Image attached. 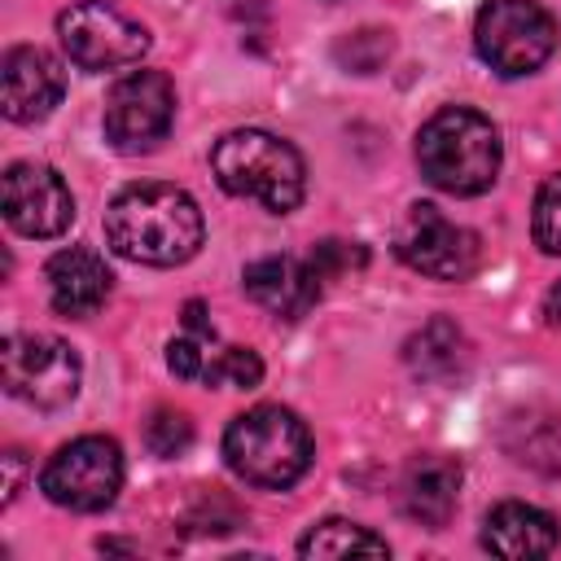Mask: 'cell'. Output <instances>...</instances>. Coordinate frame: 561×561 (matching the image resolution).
Instances as JSON below:
<instances>
[{
  "instance_id": "ba28073f",
  "label": "cell",
  "mask_w": 561,
  "mask_h": 561,
  "mask_svg": "<svg viewBox=\"0 0 561 561\" xmlns=\"http://www.w3.org/2000/svg\"><path fill=\"white\" fill-rule=\"evenodd\" d=\"M57 39L79 70L136 66L149 48V31L105 0H79L57 18Z\"/></svg>"
},
{
  "instance_id": "9a60e30c",
  "label": "cell",
  "mask_w": 561,
  "mask_h": 561,
  "mask_svg": "<svg viewBox=\"0 0 561 561\" xmlns=\"http://www.w3.org/2000/svg\"><path fill=\"white\" fill-rule=\"evenodd\" d=\"M44 280H48V298L61 316H92L110 298V285H114L105 259L88 245L57 250L44 267Z\"/></svg>"
},
{
  "instance_id": "9c48e42d",
  "label": "cell",
  "mask_w": 561,
  "mask_h": 561,
  "mask_svg": "<svg viewBox=\"0 0 561 561\" xmlns=\"http://www.w3.org/2000/svg\"><path fill=\"white\" fill-rule=\"evenodd\" d=\"M394 254L430 280H465L478 267V232L430 202H412L394 224Z\"/></svg>"
},
{
  "instance_id": "5bb4252c",
  "label": "cell",
  "mask_w": 561,
  "mask_h": 561,
  "mask_svg": "<svg viewBox=\"0 0 561 561\" xmlns=\"http://www.w3.org/2000/svg\"><path fill=\"white\" fill-rule=\"evenodd\" d=\"M241 280H245V294H250L263 311H272V316H280V320L307 316V311L320 302V289H324V280L316 276L311 259H294V254L254 259Z\"/></svg>"
},
{
  "instance_id": "603a6c76",
  "label": "cell",
  "mask_w": 561,
  "mask_h": 561,
  "mask_svg": "<svg viewBox=\"0 0 561 561\" xmlns=\"http://www.w3.org/2000/svg\"><path fill=\"white\" fill-rule=\"evenodd\" d=\"M543 316H548V324L561 329V280L548 289V298H543Z\"/></svg>"
},
{
  "instance_id": "e0dca14e",
  "label": "cell",
  "mask_w": 561,
  "mask_h": 561,
  "mask_svg": "<svg viewBox=\"0 0 561 561\" xmlns=\"http://www.w3.org/2000/svg\"><path fill=\"white\" fill-rule=\"evenodd\" d=\"M557 543H561V526L543 508L522 504V500L495 504L482 522V548L495 557H508V561L548 557V552H557Z\"/></svg>"
},
{
  "instance_id": "4fadbf2b",
  "label": "cell",
  "mask_w": 561,
  "mask_h": 561,
  "mask_svg": "<svg viewBox=\"0 0 561 561\" xmlns=\"http://www.w3.org/2000/svg\"><path fill=\"white\" fill-rule=\"evenodd\" d=\"M66 92V79H61V66L44 53V48H31V44H18L4 53V66H0V105H4V118L9 123H39L57 110Z\"/></svg>"
},
{
  "instance_id": "7c38bea8",
  "label": "cell",
  "mask_w": 561,
  "mask_h": 561,
  "mask_svg": "<svg viewBox=\"0 0 561 561\" xmlns=\"http://www.w3.org/2000/svg\"><path fill=\"white\" fill-rule=\"evenodd\" d=\"M4 219L22 237H61L75 219V197L66 180L44 162H13L0 180Z\"/></svg>"
},
{
  "instance_id": "2e32d148",
  "label": "cell",
  "mask_w": 561,
  "mask_h": 561,
  "mask_svg": "<svg viewBox=\"0 0 561 561\" xmlns=\"http://www.w3.org/2000/svg\"><path fill=\"white\" fill-rule=\"evenodd\" d=\"M460 500V465L451 456H416L399 478V504L425 530H443Z\"/></svg>"
},
{
  "instance_id": "7402d4cb",
  "label": "cell",
  "mask_w": 561,
  "mask_h": 561,
  "mask_svg": "<svg viewBox=\"0 0 561 561\" xmlns=\"http://www.w3.org/2000/svg\"><path fill=\"white\" fill-rule=\"evenodd\" d=\"M364 263H368V254H364V245H355V241H320V245L311 250V267H316L320 280H337V276H346V272H359Z\"/></svg>"
},
{
  "instance_id": "6da1fadb",
  "label": "cell",
  "mask_w": 561,
  "mask_h": 561,
  "mask_svg": "<svg viewBox=\"0 0 561 561\" xmlns=\"http://www.w3.org/2000/svg\"><path fill=\"white\" fill-rule=\"evenodd\" d=\"M114 254L145 267H175L202 245V210L175 184H131L105 210Z\"/></svg>"
},
{
  "instance_id": "44dd1931",
  "label": "cell",
  "mask_w": 561,
  "mask_h": 561,
  "mask_svg": "<svg viewBox=\"0 0 561 561\" xmlns=\"http://www.w3.org/2000/svg\"><path fill=\"white\" fill-rule=\"evenodd\" d=\"M145 443L153 456L171 460V456H184L188 443H193V421L175 408H158L149 421H145Z\"/></svg>"
},
{
  "instance_id": "8fae6325",
  "label": "cell",
  "mask_w": 561,
  "mask_h": 561,
  "mask_svg": "<svg viewBox=\"0 0 561 561\" xmlns=\"http://www.w3.org/2000/svg\"><path fill=\"white\" fill-rule=\"evenodd\" d=\"M175 118V88L162 70H131L105 96V140L118 153L153 149Z\"/></svg>"
},
{
  "instance_id": "7a4b0ae2",
  "label": "cell",
  "mask_w": 561,
  "mask_h": 561,
  "mask_svg": "<svg viewBox=\"0 0 561 561\" xmlns=\"http://www.w3.org/2000/svg\"><path fill=\"white\" fill-rule=\"evenodd\" d=\"M421 175L456 197H478L500 175V131L469 105H447L416 131Z\"/></svg>"
},
{
  "instance_id": "30bf717a",
  "label": "cell",
  "mask_w": 561,
  "mask_h": 561,
  "mask_svg": "<svg viewBox=\"0 0 561 561\" xmlns=\"http://www.w3.org/2000/svg\"><path fill=\"white\" fill-rule=\"evenodd\" d=\"M167 368L180 381H197V386H237V390H254L263 381V359L250 346H232L219 342L215 324L206 320L202 302L184 307V333H175L167 342Z\"/></svg>"
},
{
  "instance_id": "277c9868",
  "label": "cell",
  "mask_w": 561,
  "mask_h": 561,
  "mask_svg": "<svg viewBox=\"0 0 561 561\" xmlns=\"http://www.w3.org/2000/svg\"><path fill=\"white\" fill-rule=\"evenodd\" d=\"M224 460L241 482L285 491L311 465V434L289 408L259 403L224 430Z\"/></svg>"
},
{
  "instance_id": "52a82bcc",
  "label": "cell",
  "mask_w": 561,
  "mask_h": 561,
  "mask_svg": "<svg viewBox=\"0 0 561 561\" xmlns=\"http://www.w3.org/2000/svg\"><path fill=\"white\" fill-rule=\"evenodd\" d=\"M4 390L31 408H66L79 394V355L53 333H9L0 346Z\"/></svg>"
},
{
  "instance_id": "d6986e66",
  "label": "cell",
  "mask_w": 561,
  "mask_h": 561,
  "mask_svg": "<svg viewBox=\"0 0 561 561\" xmlns=\"http://www.w3.org/2000/svg\"><path fill=\"white\" fill-rule=\"evenodd\" d=\"M298 552H302V557H351V552L386 557V552H390V543H386L381 535H373L368 526H359V522L329 517V522L311 526V530L298 539Z\"/></svg>"
},
{
  "instance_id": "ac0fdd59",
  "label": "cell",
  "mask_w": 561,
  "mask_h": 561,
  "mask_svg": "<svg viewBox=\"0 0 561 561\" xmlns=\"http://www.w3.org/2000/svg\"><path fill=\"white\" fill-rule=\"evenodd\" d=\"M403 364H408L412 377H421V381H456V377L465 373V364H469V342H465V333H460L451 320L438 316V320L421 324V329L408 337Z\"/></svg>"
},
{
  "instance_id": "8992f818",
  "label": "cell",
  "mask_w": 561,
  "mask_h": 561,
  "mask_svg": "<svg viewBox=\"0 0 561 561\" xmlns=\"http://www.w3.org/2000/svg\"><path fill=\"white\" fill-rule=\"evenodd\" d=\"M39 486L53 504L70 513H101L123 486V451L105 434H83L48 456Z\"/></svg>"
},
{
  "instance_id": "ffe728a7",
  "label": "cell",
  "mask_w": 561,
  "mask_h": 561,
  "mask_svg": "<svg viewBox=\"0 0 561 561\" xmlns=\"http://www.w3.org/2000/svg\"><path fill=\"white\" fill-rule=\"evenodd\" d=\"M530 232L535 245L543 254H561V171L548 175L535 193V215H530Z\"/></svg>"
},
{
  "instance_id": "3957f363",
  "label": "cell",
  "mask_w": 561,
  "mask_h": 561,
  "mask_svg": "<svg viewBox=\"0 0 561 561\" xmlns=\"http://www.w3.org/2000/svg\"><path fill=\"white\" fill-rule=\"evenodd\" d=\"M210 171L224 193L250 197L272 215H289L302 202V184H307L298 149L259 127L219 136L210 149Z\"/></svg>"
},
{
  "instance_id": "5b68a950",
  "label": "cell",
  "mask_w": 561,
  "mask_h": 561,
  "mask_svg": "<svg viewBox=\"0 0 561 561\" xmlns=\"http://www.w3.org/2000/svg\"><path fill=\"white\" fill-rule=\"evenodd\" d=\"M473 48L495 75H530L557 48V22L535 0H486L473 18Z\"/></svg>"
}]
</instances>
